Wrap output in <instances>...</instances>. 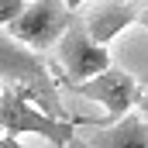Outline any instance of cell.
I'll return each instance as SVG.
<instances>
[{"instance_id": "cell-7", "label": "cell", "mask_w": 148, "mask_h": 148, "mask_svg": "<svg viewBox=\"0 0 148 148\" xmlns=\"http://www.w3.org/2000/svg\"><path fill=\"white\" fill-rule=\"evenodd\" d=\"M86 148H148V121H141V117H124L114 127L100 131Z\"/></svg>"}, {"instance_id": "cell-3", "label": "cell", "mask_w": 148, "mask_h": 148, "mask_svg": "<svg viewBox=\"0 0 148 148\" xmlns=\"http://www.w3.org/2000/svg\"><path fill=\"white\" fill-rule=\"evenodd\" d=\"M0 127H3V134H10V138L38 134V138L52 141L55 148L76 145V127H73V121H55V117L41 114L38 107L24 103L21 97H14L10 90H0Z\"/></svg>"}, {"instance_id": "cell-1", "label": "cell", "mask_w": 148, "mask_h": 148, "mask_svg": "<svg viewBox=\"0 0 148 148\" xmlns=\"http://www.w3.org/2000/svg\"><path fill=\"white\" fill-rule=\"evenodd\" d=\"M0 90H10L14 97H21L24 103L38 107L41 114H48L55 121H69L48 66L31 48L17 45L7 31H0Z\"/></svg>"}, {"instance_id": "cell-8", "label": "cell", "mask_w": 148, "mask_h": 148, "mask_svg": "<svg viewBox=\"0 0 148 148\" xmlns=\"http://www.w3.org/2000/svg\"><path fill=\"white\" fill-rule=\"evenodd\" d=\"M24 10H28L24 0H0V28H10Z\"/></svg>"}, {"instance_id": "cell-4", "label": "cell", "mask_w": 148, "mask_h": 148, "mask_svg": "<svg viewBox=\"0 0 148 148\" xmlns=\"http://www.w3.org/2000/svg\"><path fill=\"white\" fill-rule=\"evenodd\" d=\"M55 48H59V62H62L66 76L73 79L76 86L97 79L100 73H107L114 66L110 62V48H107V45H97V41L90 38L83 17H76L73 24H69V31L59 38Z\"/></svg>"}, {"instance_id": "cell-11", "label": "cell", "mask_w": 148, "mask_h": 148, "mask_svg": "<svg viewBox=\"0 0 148 148\" xmlns=\"http://www.w3.org/2000/svg\"><path fill=\"white\" fill-rule=\"evenodd\" d=\"M69 148H83V145H69Z\"/></svg>"}, {"instance_id": "cell-12", "label": "cell", "mask_w": 148, "mask_h": 148, "mask_svg": "<svg viewBox=\"0 0 148 148\" xmlns=\"http://www.w3.org/2000/svg\"><path fill=\"white\" fill-rule=\"evenodd\" d=\"M0 138H3V127H0Z\"/></svg>"}, {"instance_id": "cell-9", "label": "cell", "mask_w": 148, "mask_h": 148, "mask_svg": "<svg viewBox=\"0 0 148 148\" xmlns=\"http://www.w3.org/2000/svg\"><path fill=\"white\" fill-rule=\"evenodd\" d=\"M0 148H24V145H21V138H10V134H3V138H0Z\"/></svg>"}, {"instance_id": "cell-6", "label": "cell", "mask_w": 148, "mask_h": 148, "mask_svg": "<svg viewBox=\"0 0 148 148\" xmlns=\"http://www.w3.org/2000/svg\"><path fill=\"white\" fill-rule=\"evenodd\" d=\"M138 14H141V3H93L83 24L97 45H110L124 28L138 24Z\"/></svg>"}, {"instance_id": "cell-5", "label": "cell", "mask_w": 148, "mask_h": 148, "mask_svg": "<svg viewBox=\"0 0 148 148\" xmlns=\"http://www.w3.org/2000/svg\"><path fill=\"white\" fill-rule=\"evenodd\" d=\"M86 100H93V103H100L103 110H107V121H124L127 110L138 103V83L131 79V76L124 73V69H107V73H100L97 79H90V83H83V86H76Z\"/></svg>"}, {"instance_id": "cell-2", "label": "cell", "mask_w": 148, "mask_h": 148, "mask_svg": "<svg viewBox=\"0 0 148 148\" xmlns=\"http://www.w3.org/2000/svg\"><path fill=\"white\" fill-rule=\"evenodd\" d=\"M73 21H76L73 3H62V0H31L28 10L7 28V35L17 45L31 48V52H41V48L59 45V38L69 31Z\"/></svg>"}, {"instance_id": "cell-10", "label": "cell", "mask_w": 148, "mask_h": 148, "mask_svg": "<svg viewBox=\"0 0 148 148\" xmlns=\"http://www.w3.org/2000/svg\"><path fill=\"white\" fill-rule=\"evenodd\" d=\"M138 24H141V28H148V7H141V14H138Z\"/></svg>"}]
</instances>
